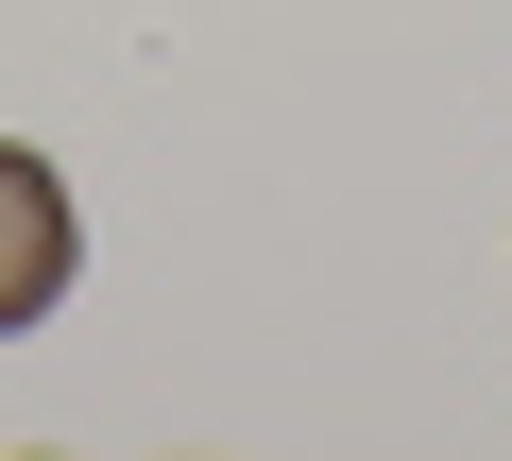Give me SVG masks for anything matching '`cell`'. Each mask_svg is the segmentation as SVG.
<instances>
[{"mask_svg": "<svg viewBox=\"0 0 512 461\" xmlns=\"http://www.w3.org/2000/svg\"><path fill=\"white\" fill-rule=\"evenodd\" d=\"M69 257H86V222H69V171L0 137V342H18V325H52Z\"/></svg>", "mask_w": 512, "mask_h": 461, "instance_id": "1", "label": "cell"}]
</instances>
